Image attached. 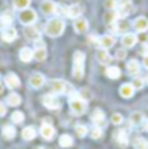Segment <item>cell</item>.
Listing matches in <instances>:
<instances>
[{
    "mask_svg": "<svg viewBox=\"0 0 148 149\" xmlns=\"http://www.w3.org/2000/svg\"><path fill=\"white\" fill-rule=\"evenodd\" d=\"M85 73V53L81 50H76L74 53V69H72V76L75 79L81 80Z\"/></svg>",
    "mask_w": 148,
    "mask_h": 149,
    "instance_id": "obj_1",
    "label": "cell"
},
{
    "mask_svg": "<svg viewBox=\"0 0 148 149\" xmlns=\"http://www.w3.org/2000/svg\"><path fill=\"white\" fill-rule=\"evenodd\" d=\"M65 30V22L60 17H55L48 22L46 27H45V33L49 37H58L60 36Z\"/></svg>",
    "mask_w": 148,
    "mask_h": 149,
    "instance_id": "obj_2",
    "label": "cell"
},
{
    "mask_svg": "<svg viewBox=\"0 0 148 149\" xmlns=\"http://www.w3.org/2000/svg\"><path fill=\"white\" fill-rule=\"evenodd\" d=\"M69 108H71V111L74 115H82L85 109H86V102L78 95V93H74L72 96H71V99H69Z\"/></svg>",
    "mask_w": 148,
    "mask_h": 149,
    "instance_id": "obj_3",
    "label": "cell"
},
{
    "mask_svg": "<svg viewBox=\"0 0 148 149\" xmlns=\"http://www.w3.org/2000/svg\"><path fill=\"white\" fill-rule=\"evenodd\" d=\"M37 20V13L33 9H25L19 12V22L25 26H32Z\"/></svg>",
    "mask_w": 148,
    "mask_h": 149,
    "instance_id": "obj_4",
    "label": "cell"
},
{
    "mask_svg": "<svg viewBox=\"0 0 148 149\" xmlns=\"http://www.w3.org/2000/svg\"><path fill=\"white\" fill-rule=\"evenodd\" d=\"M118 17H127L128 15L132 13V10H134V6H132V1L131 0H119L118 1Z\"/></svg>",
    "mask_w": 148,
    "mask_h": 149,
    "instance_id": "obj_5",
    "label": "cell"
},
{
    "mask_svg": "<svg viewBox=\"0 0 148 149\" xmlns=\"http://www.w3.org/2000/svg\"><path fill=\"white\" fill-rule=\"evenodd\" d=\"M43 105H45V108H48L51 111H55V109L60 108V103H59L56 95H53V93H49V95L43 96Z\"/></svg>",
    "mask_w": 148,
    "mask_h": 149,
    "instance_id": "obj_6",
    "label": "cell"
},
{
    "mask_svg": "<svg viewBox=\"0 0 148 149\" xmlns=\"http://www.w3.org/2000/svg\"><path fill=\"white\" fill-rule=\"evenodd\" d=\"M4 83H6V86H7L9 89H12V91L20 88V79H19V76L16 73L6 74V76H4Z\"/></svg>",
    "mask_w": 148,
    "mask_h": 149,
    "instance_id": "obj_7",
    "label": "cell"
},
{
    "mask_svg": "<svg viewBox=\"0 0 148 149\" xmlns=\"http://www.w3.org/2000/svg\"><path fill=\"white\" fill-rule=\"evenodd\" d=\"M29 85L32 86V88H35V89H39V88H42L43 85H45V76L42 73H33L30 77H29Z\"/></svg>",
    "mask_w": 148,
    "mask_h": 149,
    "instance_id": "obj_8",
    "label": "cell"
},
{
    "mask_svg": "<svg viewBox=\"0 0 148 149\" xmlns=\"http://www.w3.org/2000/svg\"><path fill=\"white\" fill-rule=\"evenodd\" d=\"M134 29L137 30V32H140V33H142V32H147L148 30V19L145 16H140V17H137L134 20Z\"/></svg>",
    "mask_w": 148,
    "mask_h": 149,
    "instance_id": "obj_9",
    "label": "cell"
},
{
    "mask_svg": "<svg viewBox=\"0 0 148 149\" xmlns=\"http://www.w3.org/2000/svg\"><path fill=\"white\" fill-rule=\"evenodd\" d=\"M137 42H138V37H137V35H134V33H125V35L122 36V39H121L122 46L127 47V49L134 47V46L137 45Z\"/></svg>",
    "mask_w": 148,
    "mask_h": 149,
    "instance_id": "obj_10",
    "label": "cell"
},
{
    "mask_svg": "<svg viewBox=\"0 0 148 149\" xmlns=\"http://www.w3.org/2000/svg\"><path fill=\"white\" fill-rule=\"evenodd\" d=\"M18 37V30L13 27V26H9V27H6L3 32H1V39L4 40V42H13L15 39Z\"/></svg>",
    "mask_w": 148,
    "mask_h": 149,
    "instance_id": "obj_11",
    "label": "cell"
},
{
    "mask_svg": "<svg viewBox=\"0 0 148 149\" xmlns=\"http://www.w3.org/2000/svg\"><path fill=\"white\" fill-rule=\"evenodd\" d=\"M55 128L52 125H48V123H43L40 126V135L46 139V141H52L53 136H55Z\"/></svg>",
    "mask_w": 148,
    "mask_h": 149,
    "instance_id": "obj_12",
    "label": "cell"
},
{
    "mask_svg": "<svg viewBox=\"0 0 148 149\" xmlns=\"http://www.w3.org/2000/svg\"><path fill=\"white\" fill-rule=\"evenodd\" d=\"M140 62L137 60V59H132L130 60L128 63H127V72L130 76H134V77H137L138 74H140Z\"/></svg>",
    "mask_w": 148,
    "mask_h": 149,
    "instance_id": "obj_13",
    "label": "cell"
},
{
    "mask_svg": "<svg viewBox=\"0 0 148 149\" xmlns=\"http://www.w3.org/2000/svg\"><path fill=\"white\" fill-rule=\"evenodd\" d=\"M82 12H83L82 6H81V4H78V3H75V4H72V6H69V7H68V15H66V16L76 20V19L81 17Z\"/></svg>",
    "mask_w": 148,
    "mask_h": 149,
    "instance_id": "obj_14",
    "label": "cell"
},
{
    "mask_svg": "<svg viewBox=\"0 0 148 149\" xmlns=\"http://www.w3.org/2000/svg\"><path fill=\"white\" fill-rule=\"evenodd\" d=\"M115 37L111 36V35H105V36L99 37V47L101 49H105V50H108L109 47H112L114 45H115Z\"/></svg>",
    "mask_w": 148,
    "mask_h": 149,
    "instance_id": "obj_15",
    "label": "cell"
},
{
    "mask_svg": "<svg viewBox=\"0 0 148 149\" xmlns=\"http://www.w3.org/2000/svg\"><path fill=\"white\" fill-rule=\"evenodd\" d=\"M96 57H98V62H99L101 65H109L112 60V56L109 55V52L105 50V49H98Z\"/></svg>",
    "mask_w": 148,
    "mask_h": 149,
    "instance_id": "obj_16",
    "label": "cell"
},
{
    "mask_svg": "<svg viewBox=\"0 0 148 149\" xmlns=\"http://www.w3.org/2000/svg\"><path fill=\"white\" fill-rule=\"evenodd\" d=\"M25 36H26V39H29L32 42H37L40 35H39V30L32 24V26H26L25 27Z\"/></svg>",
    "mask_w": 148,
    "mask_h": 149,
    "instance_id": "obj_17",
    "label": "cell"
},
{
    "mask_svg": "<svg viewBox=\"0 0 148 149\" xmlns=\"http://www.w3.org/2000/svg\"><path fill=\"white\" fill-rule=\"evenodd\" d=\"M134 93H135V89H134V86H132L131 83H124V85L119 88V95H121L124 99L132 97Z\"/></svg>",
    "mask_w": 148,
    "mask_h": 149,
    "instance_id": "obj_18",
    "label": "cell"
},
{
    "mask_svg": "<svg viewBox=\"0 0 148 149\" xmlns=\"http://www.w3.org/2000/svg\"><path fill=\"white\" fill-rule=\"evenodd\" d=\"M74 29L76 33H85L86 29H88V20L85 17H79L75 20L74 23Z\"/></svg>",
    "mask_w": 148,
    "mask_h": 149,
    "instance_id": "obj_19",
    "label": "cell"
},
{
    "mask_svg": "<svg viewBox=\"0 0 148 149\" xmlns=\"http://www.w3.org/2000/svg\"><path fill=\"white\" fill-rule=\"evenodd\" d=\"M65 86H66V83L63 82V80H60V79H56L52 82V85H51V88H52V92L53 95H65Z\"/></svg>",
    "mask_w": 148,
    "mask_h": 149,
    "instance_id": "obj_20",
    "label": "cell"
},
{
    "mask_svg": "<svg viewBox=\"0 0 148 149\" xmlns=\"http://www.w3.org/2000/svg\"><path fill=\"white\" fill-rule=\"evenodd\" d=\"M40 10H42L45 15H53L56 12V4L52 0H45V1L40 4Z\"/></svg>",
    "mask_w": 148,
    "mask_h": 149,
    "instance_id": "obj_21",
    "label": "cell"
},
{
    "mask_svg": "<svg viewBox=\"0 0 148 149\" xmlns=\"http://www.w3.org/2000/svg\"><path fill=\"white\" fill-rule=\"evenodd\" d=\"M19 57H20L22 62L27 63V62H30V60L33 59V50H32L30 47H23V49H20V52H19Z\"/></svg>",
    "mask_w": 148,
    "mask_h": 149,
    "instance_id": "obj_22",
    "label": "cell"
},
{
    "mask_svg": "<svg viewBox=\"0 0 148 149\" xmlns=\"http://www.w3.org/2000/svg\"><path fill=\"white\" fill-rule=\"evenodd\" d=\"M115 138H116V142H118V145H119L121 148H125V146L128 145V135H127L125 130L119 129L118 132H116Z\"/></svg>",
    "mask_w": 148,
    "mask_h": 149,
    "instance_id": "obj_23",
    "label": "cell"
},
{
    "mask_svg": "<svg viewBox=\"0 0 148 149\" xmlns=\"http://www.w3.org/2000/svg\"><path fill=\"white\" fill-rule=\"evenodd\" d=\"M6 103L9 106H19L22 103V97L16 92H12V93H9V96L6 97Z\"/></svg>",
    "mask_w": 148,
    "mask_h": 149,
    "instance_id": "obj_24",
    "label": "cell"
},
{
    "mask_svg": "<svg viewBox=\"0 0 148 149\" xmlns=\"http://www.w3.org/2000/svg\"><path fill=\"white\" fill-rule=\"evenodd\" d=\"M22 138H23L25 141H32V139H35V138H36V129H35L33 126H26V128H23V130H22Z\"/></svg>",
    "mask_w": 148,
    "mask_h": 149,
    "instance_id": "obj_25",
    "label": "cell"
},
{
    "mask_svg": "<svg viewBox=\"0 0 148 149\" xmlns=\"http://www.w3.org/2000/svg\"><path fill=\"white\" fill-rule=\"evenodd\" d=\"M1 135H3V138L4 139H13L15 136H16V129H15V126H12V125H4L3 126V129H1Z\"/></svg>",
    "mask_w": 148,
    "mask_h": 149,
    "instance_id": "obj_26",
    "label": "cell"
},
{
    "mask_svg": "<svg viewBox=\"0 0 148 149\" xmlns=\"http://www.w3.org/2000/svg\"><path fill=\"white\" fill-rule=\"evenodd\" d=\"M105 74L109 79H118V77H121V69L118 66H108L105 70Z\"/></svg>",
    "mask_w": 148,
    "mask_h": 149,
    "instance_id": "obj_27",
    "label": "cell"
},
{
    "mask_svg": "<svg viewBox=\"0 0 148 149\" xmlns=\"http://www.w3.org/2000/svg\"><path fill=\"white\" fill-rule=\"evenodd\" d=\"M130 122H131V125H135V126L144 123V115H142L141 112H134V113H131Z\"/></svg>",
    "mask_w": 148,
    "mask_h": 149,
    "instance_id": "obj_28",
    "label": "cell"
},
{
    "mask_svg": "<svg viewBox=\"0 0 148 149\" xmlns=\"http://www.w3.org/2000/svg\"><path fill=\"white\" fill-rule=\"evenodd\" d=\"M104 119H105V113L101 111V109H95L92 112V115H91V120H92L95 125H99Z\"/></svg>",
    "mask_w": 148,
    "mask_h": 149,
    "instance_id": "obj_29",
    "label": "cell"
},
{
    "mask_svg": "<svg viewBox=\"0 0 148 149\" xmlns=\"http://www.w3.org/2000/svg\"><path fill=\"white\" fill-rule=\"evenodd\" d=\"M59 145H60L62 148H69V146L74 145V138H72L71 135H62V136L59 138Z\"/></svg>",
    "mask_w": 148,
    "mask_h": 149,
    "instance_id": "obj_30",
    "label": "cell"
},
{
    "mask_svg": "<svg viewBox=\"0 0 148 149\" xmlns=\"http://www.w3.org/2000/svg\"><path fill=\"white\" fill-rule=\"evenodd\" d=\"M104 20H105L107 24H115L116 20H118V13H116L115 10H109V12H107V15L104 16Z\"/></svg>",
    "mask_w": 148,
    "mask_h": 149,
    "instance_id": "obj_31",
    "label": "cell"
},
{
    "mask_svg": "<svg viewBox=\"0 0 148 149\" xmlns=\"http://www.w3.org/2000/svg\"><path fill=\"white\" fill-rule=\"evenodd\" d=\"M46 49L45 47H36L33 50V59H36L37 62H43L46 59Z\"/></svg>",
    "mask_w": 148,
    "mask_h": 149,
    "instance_id": "obj_32",
    "label": "cell"
},
{
    "mask_svg": "<svg viewBox=\"0 0 148 149\" xmlns=\"http://www.w3.org/2000/svg\"><path fill=\"white\" fill-rule=\"evenodd\" d=\"M12 23H13V16H12V13L6 12V13H3V15L0 16V24H3V26L9 27Z\"/></svg>",
    "mask_w": 148,
    "mask_h": 149,
    "instance_id": "obj_33",
    "label": "cell"
},
{
    "mask_svg": "<svg viewBox=\"0 0 148 149\" xmlns=\"http://www.w3.org/2000/svg\"><path fill=\"white\" fill-rule=\"evenodd\" d=\"M29 4H30V0H13V7L16 10L29 9Z\"/></svg>",
    "mask_w": 148,
    "mask_h": 149,
    "instance_id": "obj_34",
    "label": "cell"
},
{
    "mask_svg": "<svg viewBox=\"0 0 148 149\" xmlns=\"http://www.w3.org/2000/svg\"><path fill=\"white\" fill-rule=\"evenodd\" d=\"M134 146H135V149H148V142L144 138L137 136V138L134 139Z\"/></svg>",
    "mask_w": 148,
    "mask_h": 149,
    "instance_id": "obj_35",
    "label": "cell"
},
{
    "mask_svg": "<svg viewBox=\"0 0 148 149\" xmlns=\"http://www.w3.org/2000/svg\"><path fill=\"white\" fill-rule=\"evenodd\" d=\"M128 27H130V24H128L127 22L115 23V32H116V33H124V32H127V30H128Z\"/></svg>",
    "mask_w": 148,
    "mask_h": 149,
    "instance_id": "obj_36",
    "label": "cell"
},
{
    "mask_svg": "<svg viewBox=\"0 0 148 149\" xmlns=\"http://www.w3.org/2000/svg\"><path fill=\"white\" fill-rule=\"evenodd\" d=\"M23 120H25V115H23L22 112L16 111L12 113V122H13V123H22Z\"/></svg>",
    "mask_w": 148,
    "mask_h": 149,
    "instance_id": "obj_37",
    "label": "cell"
},
{
    "mask_svg": "<svg viewBox=\"0 0 148 149\" xmlns=\"http://www.w3.org/2000/svg\"><path fill=\"white\" fill-rule=\"evenodd\" d=\"M75 132H76V135H78L79 138H85L86 133H88V128H86L85 125H76Z\"/></svg>",
    "mask_w": 148,
    "mask_h": 149,
    "instance_id": "obj_38",
    "label": "cell"
},
{
    "mask_svg": "<svg viewBox=\"0 0 148 149\" xmlns=\"http://www.w3.org/2000/svg\"><path fill=\"white\" fill-rule=\"evenodd\" d=\"M144 79H141V77H134V82L131 83L132 86H134V89L137 91V89H142L144 88Z\"/></svg>",
    "mask_w": 148,
    "mask_h": 149,
    "instance_id": "obj_39",
    "label": "cell"
},
{
    "mask_svg": "<svg viewBox=\"0 0 148 149\" xmlns=\"http://www.w3.org/2000/svg\"><path fill=\"white\" fill-rule=\"evenodd\" d=\"M89 133H91V138H92V139H99V138L102 136V129L98 128V126H93Z\"/></svg>",
    "mask_w": 148,
    "mask_h": 149,
    "instance_id": "obj_40",
    "label": "cell"
},
{
    "mask_svg": "<svg viewBox=\"0 0 148 149\" xmlns=\"http://www.w3.org/2000/svg\"><path fill=\"white\" fill-rule=\"evenodd\" d=\"M111 122L114 125H116V126L121 125V123H122V115H121V113H114L111 116Z\"/></svg>",
    "mask_w": 148,
    "mask_h": 149,
    "instance_id": "obj_41",
    "label": "cell"
},
{
    "mask_svg": "<svg viewBox=\"0 0 148 149\" xmlns=\"http://www.w3.org/2000/svg\"><path fill=\"white\" fill-rule=\"evenodd\" d=\"M118 6V1L116 0H105V7L108 10H115Z\"/></svg>",
    "mask_w": 148,
    "mask_h": 149,
    "instance_id": "obj_42",
    "label": "cell"
},
{
    "mask_svg": "<svg viewBox=\"0 0 148 149\" xmlns=\"http://www.w3.org/2000/svg\"><path fill=\"white\" fill-rule=\"evenodd\" d=\"M115 57H116L118 60H122V59H125V57H127V50H125L124 47L118 49V50H116V53H115Z\"/></svg>",
    "mask_w": 148,
    "mask_h": 149,
    "instance_id": "obj_43",
    "label": "cell"
},
{
    "mask_svg": "<svg viewBox=\"0 0 148 149\" xmlns=\"http://www.w3.org/2000/svg\"><path fill=\"white\" fill-rule=\"evenodd\" d=\"M78 95H79V96H81V97H82L85 102H86V100L91 97V93H89V91H88V89H82V91L78 93Z\"/></svg>",
    "mask_w": 148,
    "mask_h": 149,
    "instance_id": "obj_44",
    "label": "cell"
},
{
    "mask_svg": "<svg viewBox=\"0 0 148 149\" xmlns=\"http://www.w3.org/2000/svg\"><path fill=\"white\" fill-rule=\"evenodd\" d=\"M88 42L92 43L93 46H99V37H96L95 35H89L88 36Z\"/></svg>",
    "mask_w": 148,
    "mask_h": 149,
    "instance_id": "obj_45",
    "label": "cell"
},
{
    "mask_svg": "<svg viewBox=\"0 0 148 149\" xmlns=\"http://www.w3.org/2000/svg\"><path fill=\"white\" fill-rule=\"evenodd\" d=\"M55 13H58V15H68V7H63V6H58L56 4V12Z\"/></svg>",
    "mask_w": 148,
    "mask_h": 149,
    "instance_id": "obj_46",
    "label": "cell"
},
{
    "mask_svg": "<svg viewBox=\"0 0 148 149\" xmlns=\"http://www.w3.org/2000/svg\"><path fill=\"white\" fill-rule=\"evenodd\" d=\"M6 111H7V109H6V105H3V103H0V118L6 115Z\"/></svg>",
    "mask_w": 148,
    "mask_h": 149,
    "instance_id": "obj_47",
    "label": "cell"
},
{
    "mask_svg": "<svg viewBox=\"0 0 148 149\" xmlns=\"http://www.w3.org/2000/svg\"><path fill=\"white\" fill-rule=\"evenodd\" d=\"M142 55L148 56V45L147 43H144V46H142Z\"/></svg>",
    "mask_w": 148,
    "mask_h": 149,
    "instance_id": "obj_48",
    "label": "cell"
},
{
    "mask_svg": "<svg viewBox=\"0 0 148 149\" xmlns=\"http://www.w3.org/2000/svg\"><path fill=\"white\" fill-rule=\"evenodd\" d=\"M142 65H144L145 69H148V56H144V59H142Z\"/></svg>",
    "mask_w": 148,
    "mask_h": 149,
    "instance_id": "obj_49",
    "label": "cell"
},
{
    "mask_svg": "<svg viewBox=\"0 0 148 149\" xmlns=\"http://www.w3.org/2000/svg\"><path fill=\"white\" fill-rule=\"evenodd\" d=\"M142 129L145 130V132H148V120H147V122H144V123H142Z\"/></svg>",
    "mask_w": 148,
    "mask_h": 149,
    "instance_id": "obj_50",
    "label": "cell"
},
{
    "mask_svg": "<svg viewBox=\"0 0 148 149\" xmlns=\"http://www.w3.org/2000/svg\"><path fill=\"white\" fill-rule=\"evenodd\" d=\"M37 149H45V148H37Z\"/></svg>",
    "mask_w": 148,
    "mask_h": 149,
    "instance_id": "obj_51",
    "label": "cell"
},
{
    "mask_svg": "<svg viewBox=\"0 0 148 149\" xmlns=\"http://www.w3.org/2000/svg\"><path fill=\"white\" fill-rule=\"evenodd\" d=\"M147 80H148V79H147Z\"/></svg>",
    "mask_w": 148,
    "mask_h": 149,
    "instance_id": "obj_52",
    "label": "cell"
}]
</instances>
